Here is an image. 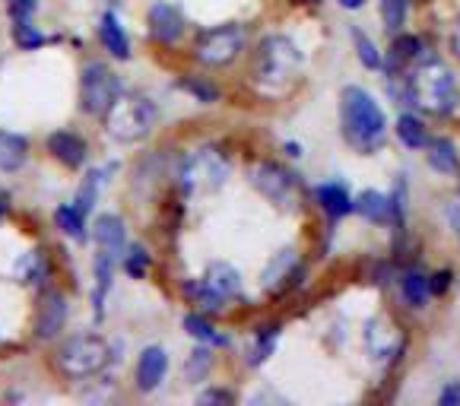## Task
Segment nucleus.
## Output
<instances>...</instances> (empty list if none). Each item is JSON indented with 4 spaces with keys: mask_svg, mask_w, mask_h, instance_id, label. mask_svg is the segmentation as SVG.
<instances>
[{
    "mask_svg": "<svg viewBox=\"0 0 460 406\" xmlns=\"http://www.w3.org/2000/svg\"><path fill=\"white\" fill-rule=\"evenodd\" d=\"M181 289H184V296H188V302L197 304L203 314H219V312H223L226 298L219 296V292H213L210 286L203 283V279H188Z\"/></svg>",
    "mask_w": 460,
    "mask_h": 406,
    "instance_id": "nucleus-27",
    "label": "nucleus"
},
{
    "mask_svg": "<svg viewBox=\"0 0 460 406\" xmlns=\"http://www.w3.org/2000/svg\"><path fill=\"white\" fill-rule=\"evenodd\" d=\"M13 41L22 51H39V48H45L48 41H51V35L41 32L32 20H20V22H13Z\"/></svg>",
    "mask_w": 460,
    "mask_h": 406,
    "instance_id": "nucleus-33",
    "label": "nucleus"
},
{
    "mask_svg": "<svg viewBox=\"0 0 460 406\" xmlns=\"http://www.w3.org/2000/svg\"><path fill=\"white\" fill-rule=\"evenodd\" d=\"M314 200H318V207L324 210V216L331 219V223H337V219H343V216H349V213H352L349 190H346L343 184H337V181L318 184V188H314Z\"/></svg>",
    "mask_w": 460,
    "mask_h": 406,
    "instance_id": "nucleus-17",
    "label": "nucleus"
},
{
    "mask_svg": "<svg viewBox=\"0 0 460 406\" xmlns=\"http://www.w3.org/2000/svg\"><path fill=\"white\" fill-rule=\"evenodd\" d=\"M251 188L258 190L264 200H270L273 207H283V210H296L298 203V181L289 169L277 163H258L248 172Z\"/></svg>",
    "mask_w": 460,
    "mask_h": 406,
    "instance_id": "nucleus-9",
    "label": "nucleus"
},
{
    "mask_svg": "<svg viewBox=\"0 0 460 406\" xmlns=\"http://www.w3.org/2000/svg\"><path fill=\"white\" fill-rule=\"evenodd\" d=\"M111 349L109 343L95 333H76V337H67L61 346H58V368H61L67 378H89V375H99L102 368L109 366Z\"/></svg>",
    "mask_w": 460,
    "mask_h": 406,
    "instance_id": "nucleus-6",
    "label": "nucleus"
},
{
    "mask_svg": "<svg viewBox=\"0 0 460 406\" xmlns=\"http://www.w3.org/2000/svg\"><path fill=\"white\" fill-rule=\"evenodd\" d=\"M387 197H391L394 229H403V219H406V181H403V178H397V181H394V190Z\"/></svg>",
    "mask_w": 460,
    "mask_h": 406,
    "instance_id": "nucleus-37",
    "label": "nucleus"
},
{
    "mask_svg": "<svg viewBox=\"0 0 460 406\" xmlns=\"http://www.w3.org/2000/svg\"><path fill=\"white\" fill-rule=\"evenodd\" d=\"M451 279H454L451 270L432 273V277H429V289H432V296H445V292L451 289Z\"/></svg>",
    "mask_w": 460,
    "mask_h": 406,
    "instance_id": "nucleus-40",
    "label": "nucleus"
},
{
    "mask_svg": "<svg viewBox=\"0 0 460 406\" xmlns=\"http://www.w3.org/2000/svg\"><path fill=\"white\" fill-rule=\"evenodd\" d=\"M426 159L435 172H441V175H457L460 172L457 143L447 140V137H432V140L426 143Z\"/></svg>",
    "mask_w": 460,
    "mask_h": 406,
    "instance_id": "nucleus-21",
    "label": "nucleus"
},
{
    "mask_svg": "<svg viewBox=\"0 0 460 406\" xmlns=\"http://www.w3.org/2000/svg\"><path fill=\"white\" fill-rule=\"evenodd\" d=\"M99 41L111 57H118V61H128L130 57V39H128V32H124L121 20H118V13H111V10L102 13V20H99Z\"/></svg>",
    "mask_w": 460,
    "mask_h": 406,
    "instance_id": "nucleus-19",
    "label": "nucleus"
},
{
    "mask_svg": "<svg viewBox=\"0 0 460 406\" xmlns=\"http://www.w3.org/2000/svg\"><path fill=\"white\" fill-rule=\"evenodd\" d=\"M121 267H124V273H128L130 279H143L149 273V267H153V254H149L140 242H134V244H128V248H124Z\"/></svg>",
    "mask_w": 460,
    "mask_h": 406,
    "instance_id": "nucleus-31",
    "label": "nucleus"
},
{
    "mask_svg": "<svg viewBox=\"0 0 460 406\" xmlns=\"http://www.w3.org/2000/svg\"><path fill=\"white\" fill-rule=\"evenodd\" d=\"M203 283L210 286L213 292H219L223 298L242 296V273H238L229 260H217V264L207 267V273H203Z\"/></svg>",
    "mask_w": 460,
    "mask_h": 406,
    "instance_id": "nucleus-20",
    "label": "nucleus"
},
{
    "mask_svg": "<svg viewBox=\"0 0 460 406\" xmlns=\"http://www.w3.org/2000/svg\"><path fill=\"white\" fill-rule=\"evenodd\" d=\"M305 64L302 48L289 39V35H267L258 45V55H254V83H258L261 93H286L292 83L298 80V70Z\"/></svg>",
    "mask_w": 460,
    "mask_h": 406,
    "instance_id": "nucleus-3",
    "label": "nucleus"
},
{
    "mask_svg": "<svg viewBox=\"0 0 460 406\" xmlns=\"http://www.w3.org/2000/svg\"><path fill=\"white\" fill-rule=\"evenodd\" d=\"M244 48V32L235 22H223V26H213L207 32H200L194 45V57L203 67H229Z\"/></svg>",
    "mask_w": 460,
    "mask_h": 406,
    "instance_id": "nucleus-7",
    "label": "nucleus"
},
{
    "mask_svg": "<svg viewBox=\"0 0 460 406\" xmlns=\"http://www.w3.org/2000/svg\"><path fill=\"white\" fill-rule=\"evenodd\" d=\"M48 273H51V264H48L45 251H39V248L20 254L13 264V277L20 279L22 286H45Z\"/></svg>",
    "mask_w": 460,
    "mask_h": 406,
    "instance_id": "nucleus-22",
    "label": "nucleus"
},
{
    "mask_svg": "<svg viewBox=\"0 0 460 406\" xmlns=\"http://www.w3.org/2000/svg\"><path fill=\"white\" fill-rule=\"evenodd\" d=\"M368 0H340V7L343 10H359V7H366Z\"/></svg>",
    "mask_w": 460,
    "mask_h": 406,
    "instance_id": "nucleus-42",
    "label": "nucleus"
},
{
    "mask_svg": "<svg viewBox=\"0 0 460 406\" xmlns=\"http://www.w3.org/2000/svg\"><path fill=\"white\" fill-rule=\"evenodd\" d=\"M298 277H302L298 254L292 248H286V251H279V254H273L270 264L264 267V273H261V286H264L270 296H279V292H286L289 286H296Z\"/></svg>",
    "mask_w": 460,
    "mask_h": 406,
    "instance_id": "nucleus-12",
    "label": "nucleus"
},
{
    "mask_svg": "<svg viewBox=\"0 0 460 406\" xmlns=\"http://www.w3.org/2000/svg\"><path fill=\"white\" fill-rule=\"evenodd\" d=\"M165 375H169V352H165L163 346H146V349L137 356V368H134L137 391H143V393L159 391Z\"/></svg>",
    "mask_w": 460,
    "mask_h": 406,
    "instance_id": "nucleus-13",
    "label": "nucleus"
},
{
    "mask_svg": "<svg viewBox=\"0 0 460 406\" xmlns=\"http://www.w3.org/2000/svg\"><path fill=\"white\" fill-rule=\"evenodd\" d=\"M406 10H410V0H381V20L391 32H400L406 22Z\"/></svg>",
    "mask_w": 460,
    "mask_h": 406,
    "instance_id": "nucleus-36",
    "label": "nucleus"
},
{
    "mask_svg": "<svg viewBox=\"0 0 460 406\" xmlns=\"http://www.w3.org/2000/svg\"><path fill=\"white\" fill-rule=\"evenodd\" d=\"M48 153L64 165V169H83L89 159V143L76 130H55L48 137Z\"/></svg>",
    "mask_w": 460,
    "mask_h": 406,
    "instance_id": "nucleus-14",
    "label": "nucleus"
},
{
    "mask_svg": "<svg viewBox=\"0 0 460 406\" xmlns=\"http://www.w3.org/2000/svg\"><path fill=\"white\" fill-rule=\"evenodd\" d=\"M438 406H460V381L445 384V391L438 393Z\"/></svg>",
    "mask_w": 460,
    "mask_h": 406,
    "instance_id": "nucleus-41",
    "label": "nucleus"
},
{
    "mask_svg": "<svg viewBox=\"0 0 460 406\" xmlns=\"http://www.w3.org/2000/svg\"><path fill=\"white\" fill-rule=\"evenodd\" d=\"M4 213H7V203H0V219H4Z\"/></svg>",
    "mask_w": 460,
    "mask_h": 406,
    "instance_id": "nucleus-45",
    "label": "nucleus"
},
{
    "mask_svg": "<svg viewBox=\"0 0 460 406\" xmlns=\"http://www.w3.org/2000/svg\"><path fill=\"white\" fill-rule=\"evenodd\" d=\"M352 213H359L368 223H385L394 225V213H391V197L381 194V190H359L352 197Z\"/></svg>",
    "mask_w": 460,
    "mask_h": 406,
    "instance_id": "nucleus-18",
    "label": "nucleus"
},
{
    "mask_svg": "<svg viewBox=\"0 0 460 406\" xmlns=\"http://www.w3.org/2000/svg\"><path fill=\"white\" fill-rule=\"evenodd\" d=\"M279 331H283L279 324H264L254 331V340H251V359H248L254 368L264 366V362L273 356V349H277V343H279Z\"/></svg>",
    "mask_w": 460,
    "mask_h": 406,
    "instance_id": "nucleus-28",
    "label": "nucleus"
},
{
    "mask_svg": "<svg viewBox=\"0 0 460 406\" xmlns=\"http://www.w3.org/2000/svg\"><path fill=\"white\" fill-rule=\"evenodd\" d=\"M366 343H368V352H372L375 359H387V356H400V352H403V340L397 337V331H394L385 318L368 321Z\"/></svg>",
    "mask_w": 460,
    "mask_h": 406,
    "instance_id": "nucleus-16",
    "label": "nucleus"
},
{
    "mask_svg": "<svg viewBox=\"0 0 460 406\" xmlns=\"http://www.w3.org/2000/svg\"><path fill=\"white\" fill-rule=\"evenodd\" d=\"M35 10H39V0H7V13L13 22L20 20H32Z\"/></svg>",
    "mask_w": 460,
    "mask_h": 406,
    "instance_id": "nucleus-38",
    "label": "nucleus"
},
{
    "mask_svg": "<svg viewBox=\"0 0 460 406\" xmlns=\"http://www.w3.org/2000/svg\"><path fill=\"white\" fill-rule=\"evenodd\" d=\"M178 86L184 89V93H190L197 102H203V105H213V102H219V89L213 86L210 80H203V76H190L184 74L181 80H178Z\"/></svg>",
    "mask_w": 460,
    "mask_h": 406,
    "instance_id": "nucleus-35",
    "label": "nucleus"
},
{
    "mask_svg": "<svg viewBox=\"0 0 460 406\" xmlns=\"http://www.w3.org/2000/svg\"><path fill=\"white\" fill-rule=\"evenodd\" d=\"M340 130L356 153L372 156L387 137V115L368 89L343 86L340 93Z\"/></svg>",
    "mask_w": 460,
    "mask_h": 406,
    "instance_id": "nucleus-1",
    "label": "nucleus"
},
{
    "mask_svg": "<svg viewBox=\"0 0 460 406\" xmlns=\"http://www.w3.org/2000/svg\"><path fill=\"white\" fill-rule=\"evenodd\" d=\"M394 130H397V140L403 143L406 149H426V143L432 140L426 121H422L420 115H413V111H403V115L397 118V124H394Z\"/></svg>",
    "mask_w": 460,
    "mask_h": 406,
    "instance_id": "nucleus-26",
    "label": "nucleus"
},
{
    "mask_svg": "<svg viewBox=\"0 0 460 406\" xmlns=\"http://www.w3.org/2000/svg\"><path fill=\"white\" fill-rule=\"evenodd\" d=\"M184 331L190 333V337L197 340V343H207V346H229V337H223V333L217 331V327L210 324V318L207 314H188L184 318Z\"/></svg>",
    "mask_w": 460,
    "mask_h": 406,
    "instance_id": "nucleus-30",
    "label": "nucleus"
},
{
    "mask_svg": "<svg viewBox=\"0 0 460 406\" xmlns=\"http://www.w3.org/2000/svg\"><path fill=\"white\" fill-rule=\"evenodd\" d=\"M64 324H67V298H64V292L58 289L41 292L39 308H35V324H32L35 337L41 343H48V340H55L64 331Z\"/></svg>",
    "mask_w": 460,
    "mask_h": 406,
    "instance_id": "nucleus-10",
    "label": "nucleus"
},
{
    "mask_svg": "<svg viewBox=\"0 0 460 406\" xmlns=\"http://www.w3.org/2000/svg\"><path fill=\"white\" fill-rule=\"evenodd\" d=\"M29 159V140L13 130H0V172H20Z\"/></svg>",
    "mask_w": 460,
    "mask_h": 406,
    "instance_id": "nucleus-23",
    "label": "nucleus"
},
{
    "mask_svg": "<svg viewBox=\"0 0 460 406\" xmlns=\"http://www.w3.org/2000/svg\"><path fill=\"white\" fill-rule=\"evenodd\" d=\"M232 163L219 146H200L197 153H190L181 165V190L184 194H213L229 181Z\"/></svg>",
    "mask_w": 460,
    "mask_h": 406,
    "instance_id": "nucleus-5",
    "label": "nucleus"
},
{
    "mask_svg": "<svg viewBox=\"0 0 460 406\" xmlns=\"http://www.w3.org/2000/svg\"><path fill=\"white\" fill-rule=\"evenodd\" d=\"M400 80H403L400 99H403L406 105H413V109L429 111V115H441V118L454 115V111L460 109L457 76H454L438 57H432V61L420 64V67H413V70H406Z\"/></svg>",
    "mask_w": 460,
    "mask_h": 406,
    "instance_id": "nucleus-2",
    "label": "nucleus"
},
{
    "mask_svg": "<svg viewBox=\"0 0 460 406\" xmlns=\"http://www.w3.org/2000/svg\"><path fill=\"white\" fill-rule=\"evenodd\" d=\"M55 223H58V229H61L67 238H74V242H86V238H89L86 213L76 210L74 203H64V207H58V210H55Z\"/></svg>",
    "mask_w": 460,
    "mask_h": 406,
    "instance_id": "nucleus-29",
    "label": "nucleus"
},
{
    "mask_svg": "<svg viewBox=\"0 0 460 406\" xmlns=\"http://www.w3.org/2000/svg\"><path fill=\"white\" fill-rule=\"evenodd\" d=\"M184 26H188V20H184V13L175 4L159 0V4H153V7L146 10V32H149V39L159 41V45H175L184 35Z\"/></svg>",
    "mask_w": 460,
    "mask_h": 406,
    "instance_id": "nucleus-11",
    "label": "nucleus"
},
{
    "mask_svg": "<svg viewBox=\"0 0 460 406\" xmlns=\"http://www.w3.org/2000/svg\"><path fill=\"white\" fill-rule=\"evenodd\" d=\"M232 391H226V387H210V391H203L200 397H197V403L200 406H210V403H226L229 406L232 403Z\"/></svg>",
    "mask_w": 460,
    "mask_h": 406,
    "instance_id": "nucleus-39",
    "label": "nucleus"
},
{
    "mask_svg": "<svg viewBox=\"0 0 460 406\" xmlns=\"http://www.w3.org/2000/svg\"><path fill=\"white\" fill-rule=\"evenodd\" d=\"M210 372H213V346L200 343L188 356V362H184V378H188L190 384H200Z\"/></svg>",
    "mask_w": 460,
    "mask_h": 406,
    "instance_id": "nucleus-32",
    "label": "nucleus"
},
{
    "mask_svg": "<svg viewBox=\"0 0 460 406\" xmlns=\"http://www.w3.org/2000/svg\"><path fill=\"white\" fill-rule=\"evenodd\" d=\"M95 251H109L115 258H121L124 248H128V225L118 213H102L93 225Z\"/></svg>",
    "mask_w": 460,
    "mask_h": 406,
    "instance_id": "nucleus-15",
    "label": "nucleus"
},
{
    "mask_svg": "<svg viewBox=\"0 0 460 406\" xmlns=\"http://www.w3.org/2000/svg\"><path fill=\"white\" fill-rule=\"evenodd\" d=\"M109 172H111V165H105V169H89L86 172V178L80 181V188H76V197H74V207L80 213H93V207L99 203V194H102V188H105V181H109Z\"/></svg>",
    "mask_w": 460,
    "mask_h": 406,
    "instance_id": "nucleus-24",
    "label": "nucleus"
},
{
    "mask_svg": "<svg viewBox=\"0 0 460 406\" xmlns=\"http://www.w3.org/2000/svg\"><path fill=\"white\" fill-rule=\"evenodd\" d=\"M156 105L146 95H118L115 105L105 115V130L118 143H140L156 128Z\"/></svg>",
    "mask_w": 460,
    "mask_h": 406,
    "instance_id": "nucleus-4",
    "label": "nucleus"
},
{
    "mask_svg": "<svg viewBox=\"0 0 460 406\" xmlns=\"http://www.w3.org/2000/svg\"><path fill=\"white\" fill-rule=\"evenodd\" d=\"M286 153H289V156H302V146H298V143H286Z\"/></svg>",
    "mask_w": 460,
    "mask_h": 406,
    "instance_id": "nucleus-43",
    "label": "nucleus"
},
{
    "mask_svg": "<svg viewBox=\"0 0 460 406\" xmlns=\"http://www.w3.org/2000/svg\"><path fill=\"white\" fill-rule=\"evenodd\" d=\"M349 35H352V45H356V55H359L362 67L381 70V51H378V45H375V41L368 39V35L362 32V29H356V26L349 29Z\"/></svg>",
    "mask_w": 460,
    "mask_h": 406,
    "instance_id": "nucleus-34",
    "label": "nucleus"
},
{
    "mask_svg": "<svg viewBox=\"0 0 460 406\" xmlns=\"http://www.w3.org/2000/svg\"><path fill=\"white\" fill-rule=\"evenodd\" d=\"M451 48H454V55L460 57V29H457V32L451 35Z\"/></svg>",
    "mask_w": 460,
    "mask_h": 406,
    "instance_id": "nucleus-44",
    "label": "nucleus"
},
{
    "mask_svg": "<svg viewBox=\"0 0 460 406\" xmlns=\"http://www.w3.org/2000/svg\"><path fill=\"white\" fill-rule=\"evenodd\" d=\"M400 296L410 308H426L429 298H432V289H429V277L416 267H406L400 273Z\"/></svg>",
    "mask_w": 460,
    "mask_h": 406,
    "instance_id": "nucleus-25",
    "label": "nucleus"
},
{
    "mask_svg": "<svg viewBox=\"0 0 460 406\" xmlns=\"http://www.w3.org/2000/svg\"><path fill=\"white\" fill-rule=\"evenodd\" d=\"M118 76L111 74L109 67L102 61H93L83 67L80 74V105L86 115L93 118H105L109 115V109L115 105L118 99Z\"/></svg>",
    "mask_w": 460,
    "mask_h": 406,
    "instance_id": "nucleus-8",
    "label": "nucleus"
}]
</instances>
